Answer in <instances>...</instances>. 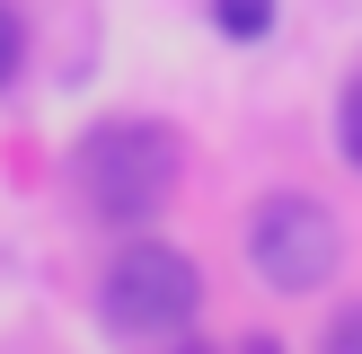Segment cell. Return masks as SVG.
<instances>
[{"mask_svg": "<svg viewBox=\"0 0 362 354\" xmlns=\"http://www.w3.org/2000/svg\"><path fill=\"white\" fill-rule=\"evenodd\" d=\"M71 177H80L88 212H98L106 230H151L159 212L177 204L186 142H177V124H159V115H115V124H98V133L71 151Z\"/></svg>", "mask_w": 362, "mask_h": 354, "instance_id": "obj_1", "label": "cell"}, {"mask_svg": "<svg viewBox=\"0 0 362 354\" xmlns=\"http://www.w3.org/2000/svg\"><path fill=\"white\" fill-rule=\"evenodd\" d=\"M239 248H247V275H257L265 292H292L300 301V292H327V283H336V266H345V222H336L318 195L274 186V195L247 204Z\"/></svg>", "mask_w": 362, "mask_h": 354, "instance_id": "obj_2", "label": "cell"}, {"mask_svg": "<svg viewBox=\"0 0 362 354\" xmlns=\"http://www.w3.org/2000/svg\"><path fill=\"white\" fill-rule=\"evenodd\" d=\"M98 310L115 336H186L194 310H204V266L168 239H124L98 275Z\"/></svg>", "mask_w": 362, "mask_h": 354, "instance_id": "obj_3", "label": "cell"}, {"mask_svg": "<svg viewBox=\"0 0 362 354\" xmlns=\"http://www.w3.org/2000/svg\"><path fill=\"white\" fill-rule=\"evenodd\" d=\"M283 18V0H212V27L230 35V45H265Z\"/></svg>", "mask_w": 362, "mask_h": 354, "instance_id": "obj_4", "label": "cell"}, {"mask_svg": "<svg viewBox=\"0 0 362 354\" xmlns=\"http://www.w3.org/2000/svg\"><path fill=\"white\" fill-rule=\"evenodd\" d=\"M336 151H345V169L362 177V71L345 80V98H336Z\"/></svg>", "mask_w": 362, "mask_h": 354, "instance_id": "obj_5", "label": "cell"}, {"mask_svg": "<svg viewBox=\"0 0 362 354\" xmlns=\"http://www.w3.org/2000/svg\"><path fill=\"white\" fill-rule=\"evenodd\" d=\"M18 62H27V18H18V0H0V88L18 80Z\"/></svg>", "mask_w": 362, "mask_h": 354, "instance_id": "obj_6", "label": "cell"}, {"mask_svg": "<svg viewBox=\"0 0 362 354\" xmlns=\"http://www.w3.org/2000/svg\"><path fill=\"white\" fill-rule=\"evenodd\" d=\"M318 354H362V301H345V310L318 328Z\"/></svg>", "mask_w": 362, "mask_h": 354, "instance_id": "obj_7", "label": "cell"}, {"mask_svg": "<svg viewBox=\"0 0 362 354\" xmlns=\"http://www.w3.org/2000/svg\"><path fill=\"white\" fill-rule=\"evenodd\" d=\"M239 354H283V336H265V328H257V336H247Z\"/></svg>", "mask_w": 362, "mask_h": 354, "instance_id": "obj_8", "label": "cell"}, {"mask_svg": "<svg viewBox=\"0 0 362 354\" xmlns=\"http://www.w3.org/2000/svg\"><path fill=\"white\" fill-rule=\"evenodd\" d=\"M168 354H212V346H204V336H194V346H168Z\"/></svg>", "mask_w": 362, "mask_h": 354, "instance_id": "obj_9", "label": "cell"}]
</instances>
